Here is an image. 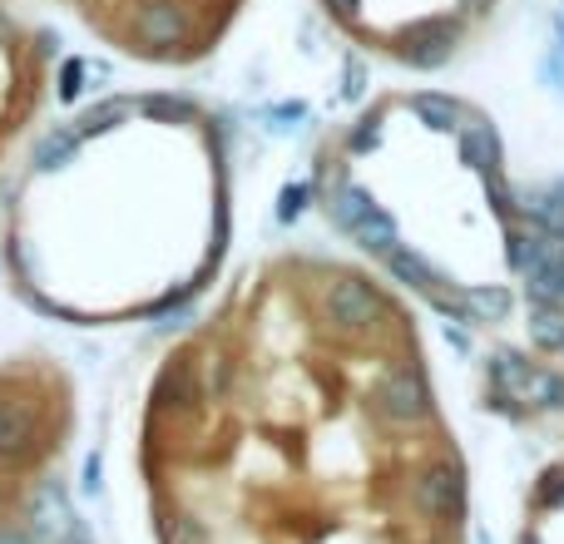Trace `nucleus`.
Segmentation results:
<instances>
[{"label":"nucleus","mask_w":564,"mask_h":544,"mask_svg":"<svg viewBox=\"0 0 564 544\" xmlns=\"http://www.w3.org/2000/svg\"><path fill=\"white\" fill-rule=\"evenodd\" d=\"M85 79H89V59H65V65H59V105H75L79 95H85Z\"/></svg>","instance_id":"nucleus-25"},{"label":"nucleus","mask_w":564,"mask_h":544,"mask_svg":"<svg viewBox=\"0 0 564 544\" xmlns=\"http://www.w3.org/2000/svg\"><path fill=\"white\" fill-rule=\"evenodd\" d=\"M263 119H268V134H297L302 119H307V105L302 99H282V105L263 109Z\"/></svg>","instance_id":"nucleus-24"},{"label":"nucleus","mask_w":564,"mask_h":544,"mask_svg":"<svg viewBox=\"0 0 564 544\" xmlns=\"http://www.w3.org/2000/svg\"><path fill=\"white\" fill-rule=\"evenodd\" d=\"M381 292L367 278H337L322 292V322H327L337 337H367L381 322Z\"/></svg>","instance_id":"nucleus-3"},{"label":"nucleus","mask_w":564,"mask_h":544,"mask_svg":"<svg viewBox=\"0 0 564 544\" xmlns=\"http://www.w3.org/2000/svg\"><path fill=\"white\" fill-rule=\"evenodd\" d=\"M159 535L164 544H208V530L198 515H188V510H178V515H164V525H159Z\"/></svg>","instance_id":"nucleus-22"},{"label":"nucleus","mask_w":564,"mask_h":544,"mask_svg":"<svg viewBox=\"0 0 564 544\" xmlns=\"http://www.w3.org/2000/svg\"><path fill=\"white\" fill-rule=\"evenodd\" d=\"M312 194H317V188H312L307 178H297V184H282V194H278V224H282V228L297 224V218L307 214Z\"/></svg>","instance_id":"nucleus-23"},{"label":"nucleus","mask_w":564,"mask_h":544,"mask_svg":"<svg viewBox=\"0 0 564 544\" xmlns=\"http://www.w3.org/2000/svg\"><path fill=\"white\" fill-rule=\"evenodd\" d=\"M79 129H50V134L35 139V154H30V164H35V174H59V168H69L79 159Z\"/></svg>","instance_id":"nucleus-14"},{"label":"nucleus","mask_w":564,"mask_h":544,"mask_svg":"<svg viewBox=\"0 0 564 544\" xmlns=\"http://www.w3.org/2000/svg\"><path fill=\"white\" fill-rule=\"evenodd\" d=\"M530 377H535V361L525 357V351H516V347H496L486 357V381H490V391H500V396H510L516 406H525V396H530ZM530 411V406H525Z\"/></svg>","instance_id":"nucleus-10"},{"label":"nucleus","mask_w":564,"mask_h":544,"mask_svg":"<svg viewBox=\"0 0 564 544\" xmlns=\"http://www.w3.org/2000/svg\"><path fill=\"white\" fill-rule=\"evenodd\" d=\"M40 440V406L30 396L0 401V466H25Z\"/></svg>","instance_id":"nucleus-7"},{"label":"nucleus","mask_w":564,"mask_h":544,"mask_svg":"<svg viewBox=\"0 0 564 544\" xmlns=\"http://www.w3.org/2000/svg\"><path fill=\"white\" fill-rule=\"evenodd\" d=\"M535 505L540 510H564V466H550L535 480Z\"/></svg>","instance_id":"nucleus-27"},{"label":"nucleus","mask_w":564,"mask_h":544,"mask_svg":"<svg viewBox=\"0 0 564 544\" xmlns=\"http://www.w3.org/2000/svg\"><path fill=\"white\" fill-rule=\"evenodd\" d=\"M530 341L540 351H564V307L560 302H530Z\"/></svg>","instance_id":"nucleus-18"},{"label":"nucleus","mask_w":564,"mask_h":544,"mask_svg":"<svg viewBox=\"0 0 564 544\" xmlns=\"http://www.w3.org/2000/svg\"><path fill=\"white\" fill-rule=\"evenodd\" d=\"M540 79H545V89H550V95L564 99V55H560L555 45H550V55L540 59Z\"/></svg>","instance_id":"nucleus-29"},{"label":"nucleus","mask_w":564,"mask_h":544,"mask_svg":"<svg viewBox=\"0 0 564 544\" xmlns=\"http://www.w3.org/2000/svg\"><path fill=\"white\" fill-rule=\"evenodd\" d=\"M520 544H540V540H535V535H525V540H520Z\"/></svg>","instance_id":"nucleus-39"},{"label":"nucleus","mask_w":564,"mask_h":544,"mask_svg":"<svg viewBox=\"0 0 564 544\" xmlns=\"http://www.w3.org/2000/svg\"><path fill=\"white\" fill-rule=\"evenodd\" d=\"M10 40H15V20H10L6 6H0V45H10Z\"/></svg>","instance_id":"nucleus-36"},{"label":"nucleus","mask_w":564,"mask_h":544,"mask_svg":"<svg viewBox=\"0 0 564 544\" xmlns=\"http://www.w3.org/2000/svg\"><path fill=\"white\" fill-rule=\"evenodd\" d=\"M129 35L139 40L154 55L188 45L194 35V15H188L184 0H134V15H129Z\"/></svg>","instance_id":"nucleus-4"},{"label":"nucleus","mask_w":564,"mask_h":544,"mask_svg":"<svg viewBox=\"0 0 564 544\" xmlns=\"http://www.w3.org/2000/svg\"><path fill=\"white\" fill-rule=\"evenodd\" d=\"M0 544H30V535L20 525H0Z\"/></svg>","instance_id":"nucleus-33"},{"label":"nucleus","mask_w":564,"mask_h":544,"mask_svg":"<svg viewBox=\"0 0 564 544\" xmlns=\"http://www.w3.org/2000/svg\"><path fill=\"white\" fill-rule=\"evenodd\" d=\"M411 115L421 119V124L431 129V134H456L460 129V119L470 115L460 99H451V95H436V89H421V95H411Z\"/></svg>","instance_id":"nucleus-13"},{"label":"nucleus","mask_w":564,"mask_h":544,"mask_svg":"<svg viewBox=\"0 0 564 544\" xmlns=\"http://www.w3.org/2000/svg\"><path fill=\"white\" fill-rule=\"evenodd\" d=\"M560 357H564V351H560Z\"/></svg>","instance_id":"nucleus-41"},{"label":"nucleus","mask_w":564,"mask_h":544,"mask_svg":"<svg viewBox=\"0 0 564 544\" xmlns=\"http://www.w3.org/2000/svg\"><path fill=\"white\" fill-rule=\"evenodd\" d=\"M456 40H460V25L451 15H426L416 25H406L397 35V59L411 69H441L451 65L456 55Z\"/></svg>","instance_id":"nucleus-5"},{"label":"nucleus","mask_w":564,"mask_h":544,"mask_svg":"<svg viewBox=\"0 0 564 544\" xmlns=\"http://www.w3.org/2000/svg\"><path fill=\"white\" fill-rule=\"evenodd\" d=\"M446 341L456 351H470V327H456V322H446Z\"/></svg>","instance_id":"nucleus-32"},{"label":"nucleus","mask_w":564,"mask_h":544,"mask_svg":"<svg viewBox=\"0 0 564 544\" xmlns=\"http://www.w3.org/2000/svg\"><path fill=\"white\" fill-rule=\"evenodd\" d=\"M347 149L351 154H371V149H381V115H361L357 124L347 129Z\"/></svg>","instance_id":"nucleus-26"},{"label":"nucleus","mask_w":564,"mask_h":544,"mask_svg":"<svg viewBox=\"0 0 564 544\" xmlns=\"http://www.w3.org/2000/svg\"><path fill=\"white\" fill-rule=\"evenodd\" d=\"M371 411H377L387 426H426L431 416H436V396H431L426 377H421V367H391L387 377L371 387Z\"/></svg>","instance_id":"nucleus-1"},{"label":"nucleus","mask_w":564,"mask_h":544,"mask_svg":"<svg viewBox=\"0 0 564 544\" xmlns=\"http://www.w3.org/2000/svg\"><path fill=\"white\" fill-rule=\"evenodd\" d=\"M560 238H564V228H560Z\"/></svg>","instance_id":"nucleus-40"},{"label":"nucleus","mask_w":564,"mask_h":544,"mask_svg":"<svg viewBox=\"0 0 564 544\" xmlns=\"http://www.w3.org/2000/svg\"><path fill=\"white\" fill-rule=\"evenodd\" d=\"M371 208H377L371 188L351 184V178H341V184L327 194V218H332V228H341V233H351V228H357L361 218L371 214Z\"/></svg>","instance_id":"nucleus-15"},{"label":"nucleus","mask_w":564,"mask_h":544,"mask_svg":"<svg viewBox=\"0 0 564 544\" xmlns=\"http://www.w3.org/2000/svg\"><path fill=\"white\" fill-rule=\"evenodd\" d=\"M75 500H69L65 480L40 476L25 490V505H20V530L30 535V544H65L75 530Z\"/></svg>","instance_id":"nucleus-2"},{"label":"nucleus","mask_w":564,"mask_h":544,"mask_svg":"<svg viewBox=\"0 0 564 544\" xmlns=\"http://www.w3.org/2000/svg\"><path fill=\"white\" fill-rule=\"evenodd\" d=\"M381 263H387V272L401 282V287L421 292V297H431V292H436V287H446V278H441V272L431 268L426 258H421L411 243H397L387 258H381Z\"/></svg>","instance_id":"nucleus-11"},{"label":"nucleus","mask_w":564,"mask_h":544,"mask_svg":"<svg viewBox=\"0 0 564 544\" xmlns=\"http://www.w3.org/2000/svg\"><path fill=\"white\" fill-rule=\"evenodd\" d=\"M40 55H55V30H40Z\"/></svg>","instance_id":"nucleus-37"},{"label":"nucleus","mask_w":564,"mask_h":544,"mask_svg":"<svg viewBox=\"0 0 564 544\" xmlns=\"http://www.w3.org/2000/svg\"><path fill=\"white\" fill-rule=\"evenodd\" d=\"M460 302H466L470 327H500L510 317V307H516L510 287H500V282H490V287H460Z\"/></svg>","instance_id":"nucleus-12"},{"label":"nucleus","mask_w":564,"mask_h":544,"mask_svg":"<svg viewBox=\"0 0 564 544\" xmlns=\"http://www.w3.org/2000/svg\"><path fill=\"white\" fill-rule=\"evenodd\" d=\"M79 490H85V496H99V490H105V460H99V450H89L85 466H79Z\"/></svg>","instance_id":"nucleus-30"},{"label":"nucleus","mask_w":564,"mask_h":544,"mask_svg":"<svg viewBox=\"0 0 564 544\" xmlns=\"http://www.w3.org/2000/svg\"><path fill=\"white\" fill-rule=\"evenodd\" d=\"M134 115H139L134 99H99L95 109H85V115L75 119V129H79V139H95V134H109V129L129 124Z\"/></svg>","instance_id":"nucleus-17"},{"label":"nucleus","mask_w":564,"mask_h":544,"mask_svg":"<svg viewBox=\"0 0 564 544\" xmlns=\"http://www.w3.org/2000/svg\"><path fill=\"white\" fill-rule=\"evenodd\" d=\"M456 139H460V164L476 168L480 178L500 174V164H506V149H500V129L490 124V119L466 115V119H460V129H456Z\"/></svg>","instance_id":"nucleus-9"},{"label":"nucleus","mask_w":564,"mask_h":544,"mask_svg":"<svg viewBox=\"0 0 564 544\" xmlns=\"http://www.w3.org/2000/svg\"><path fill=\"white\" fill-rule=\"evenodd\" d=\"M65 544H95V535H89L85 520H75V530H69V540H65Z\"/></svg>","instance_id":"nucleus-35"},{"label":"nucleus","mask_w":564,"mask_h":544,"mask_svg":"<svg viewBox=\"0 0 564 544\" xmlns=\"http://www.w3.org/2000/svg\"><path fill=\"white\" fill-rule=\"evenodd\" d=\"M530 411H564V377L550 367H535L530 377V396H525Z\"/></svg>","instance_id":"nucleus-20"},{"label":"nucleus","mask_w":564,"mask_h":544,"mask_svg":"<svg viewBox=\"0 0 564 544\" xmlns=\"http://www.w3.org/2000/svg\"><path fill=\"white\" fill-rule=\"evenodd\" d=\"M327 15H337L341 25H357V20H361V0H327Z\"/></svg>","instance_id":"nucleus-31"},{"label":"nucleus","mask_w":564,"mask_h":544,"mask_svg":"<svg viewBox=\"0 0 564 544\" xmlns=\"http://www.w3.org/2000/svg\"><path fill=\"white\" fill-rule=\"evenodd\" d=\"M139 115H149L154 124H194L198 119V105L188 95H144L134 99Z\"/></svg>","instance_id":"nucleus-19"},{"label":"nucleus","mask_w":564,"mask_h":544,"mask_svg":"<svg viewBox=\"0 0 564 544\" xmlns=\"http://www.w3.org/2000/svg\"><path fill=\"white\" fill-rule=\"evenodd\" d=\"M460 6H470V10H480V6H486V0H460Z\"/></svg>","instance_id":"nucleus-38"},{"label":"nucleus","mask_w":564,"mask_h":544,"mask_svg":"<svg viewBox=\"0 0 564 544\" xmlns=\"http://www.w3.org/2000/svg\"><path fill=\"white\" fill-rule=\"evenodd\" d=\"M486 198H490V208H496V218H500L506 228L520 224V194L510 188L506 168H500V174H486Z\"/></svg>","instance_id":"nucleus-21"},{"label":"nucleus","mask_w":564,"mask_h":544,"mask_svg":"<svg viewBox=\"0 0 564 544\" xmlns=\"http://www.w3.org/2000/svg\"><path fill=\"white\" fill-rule=\"evenodd\" d=\"M341 99H347V105L367 99V65H361L357 55H347V65H341Z\"/></svg>","instance_id":"nucleus-28"},{"label":"nucleus","mask_w":564,"mask_h":544,"mask_svg":"<svg viewBox=\"0 0 564 544\" xmlns=\"http://www.w3.org/2000/svg\"><path fill=\"white\" fill-rule=\"evenodd\" d=\"M411 496H416L421 515L436 520V525H456V520L466 515V476H460V466H451V460L421 470Z\"/></svg>","instance_id":"nucleus-6"},{"label":"nucleus","mask_w":564,"mask_h":544,"mask_svg":"<svg viewBox=\"0 0 564 544\" xmlns=\"http://www.w3.org/2000/svg\"><path fill=\"white\" fill-rule=\"evenodd\" d=\"M204 401V387H198V367L188 357H174L154 381V411L159 416H184Z\"/></svg>","instance_id":"nucleus-8"},{"label":"nucleus","mask_w":564,"mask_h":544,"mask_svg":"<svg viewBox=\"0 0 564 544\" xmlns=\"http://www.w3.org/2000/svg\"><path fill=\"white\" fill-rule=\"evenodd\" d=\"M351 238H357V248H361V253H371V258H387L391 248L401 243V228H397V218H391L387 208L377 204L367 218H361L357 228H351Z\"/></svg>","instance_id":"nucleus-16"},{"label":"nucleus","mask_w":564,"mask_h":544,"mask_svg":"<svg viewBox=\"0 0 564 544\" xmlns=\"http://www.w3.org/2000/svg\"><path fill=\"white\" fill-rule=\"evenodd\" d=\"M550 30H555V50L564 55V6L555 10V15H550Z\"/></svg>","instance_id":"nucleus-34"}]
</instances>
